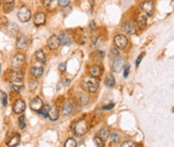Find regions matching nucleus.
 Returning <instances> with one entry per match:
<instances>
[{
  "mask_svg": "<svg viewBox=\"0 0 174 147\" xmlns=\"http://www.w3.org/2000/svg\"><path fill=\"white\" fill-rule=\"evenodd\" d=\"M47 117H50V119L53 121L57 120L59 118V110L56 105H52L51 108H49V113H47Z\"/></svg>",
  "mask_w": 174,
  "mask_h": 147,
  "instance_id": "13",
  "label": "nucleus"
},
{
  "mask_svg": "<svg viewBox=\"0 0 174 147\" xmlns=\"http://www.w3.org/2000/svg\"><path fill=\"white\" fill-rule=\"evenodd\" d=\"M0 1H1V0H0Z\"/></svg>",
  "mask_w": 174,
  "mask_h": 147,
  "instance_id": "44",
  "label": "nucleus"
},
{
  "mask_svg": "<svg viewBox=\"0 0 174 147\" xmlns=\"http://www.w3.org/2000/svg\"><path fill=\"white\" fill-rule=\"evenodd\" d=\"M43 68L42 67H38V66H34V67L30 69V74L32 75L34 78H40L43 75Z\"/></svg>",
  "mask_w": 174,
  "mask_h": 147,
  "instance_id": "17",
  "label": "nucleus"
},
{
  "mask_svg": "<svg viewBox=\"0 0 174 147\" xmlns=\"http://www.w3.org/2000/svg\"><path fill=\"white\" fill-rule=\"evenodd\" d=\"M73 130H74V132L76 133L77 135H82V134L86 133L88 130L87 121L84 120V119H80V120H77L76 123H74Z\"/></svg>",
  "mask_w": 174,
  "mask_h": 147,
  "instance_id": "4",
  "label": "nucleus"
},
{
  "mask_svg": "<svg viewBox=\"0 0 174 147\" xmlns=\"http://www.w3.org/2000/svg\"><path fill=\"white\" fill-rule=\"evenodd\" d=\"M76 141L74 140V139H68L67 141H66L64 147H76Z\"/></svg>",
  "mask_w": 174,
  "mask_h": 147,
  "instance_id": "29",
  "label": "nucleus"
},
{
  "mask_svg": "<svg viewBox=\"0 0 174 147\" xmlns=\"http://www.w3.org/2000/svg\"><path fill=\"white\" fill-rule=\"evenodd\" d=\"M19 142H21V136H19V134H14V135L9 140V142L7 143V145L9 147H15L18 145Z\"/></svg>",
  "mask_w": 174,
  "mask_h": 147,
  "instance_id": "20",
  "label": "nucleus"
},
{
  "mask_svg": "<svg viewBox=\"0 0 174 147\" xmlns=\"http://www.w3.org/2000/svg\"><path fill=\"white\" fill-rule=\"evenodd\" d=\"M17 17L23 23H27L31 18V12H30L29 8L26 6H22L17 11Z\"/></svg>",
  "mask_w": 174,
  "mask_h": 147,
  "instance_id": "3",
  "label": "nucleus"
},
{
  "mask_svg": "<svg viewBox=\"0 0 174 147\" xmlns=\"http://www.w3.org/2000/svg\"><path fill=\"white\" fill-rule=\"evenodd\" d=\"M111 55H112L113 57L116 58V57L119 56V53H118V50L116 49H112V50H111Z\"/></svg>",
  "mask_w": 174,
  "mask_h": 147,
  "instance_id": "38",
  "label": "nucleus"
},
{
  "mask_svg": "<svg viewBox=\"0 0 174 147\" xmlns=\"http://www.w3.org/2000/svg\"><path fill=\"white\" fill-rule=\"evenodd\" d=\"M59 70L61 71V72H64L66 70V63H60L59 65Z\"/></svg>",
  "mask_w": 174,
  "mask_h": 147,
  "instance_id": "41",
  "label": "nucleus"
},
{
  "mask_svg": "<svg viewBox=\"0 0 174 147\" xmlns=\"http://www.w3.org/2000/svg\"><path fill=\"white\" fill-rule=\"evenodd\" d=\"M46 22V16L43 12H38V13L34 15V23L36 26H42V25L45 24Z\"/></svg>",
  "mask_w": 174,
  "mask_h": 147,
  "instance_id": "14",
  "label": "nucleus"
},
{
  "mask_svg": "<svg viewBox=\"0 0 174 147\" xmlns=\"http://www.w3.org/2000/svg\"><path fill=\"white\" fill-rule=\"evenodd\" d=\"M26 62V56L24 54H17L11 59V66L14 69H19Z\"/></svg>",
  "mask_w": 174,
  "mask_h": 147,
  "instance_id": "6",
  "label": "nucleus"
},
{
  "mask_svg": "<svg viewBox=\"0 0 174 147\" xmlns=\"http://www.w3.org/2000/svg\"><path fill=\"white\" fill-rule=\"evenodd\" d=\"M114 44L116 45V47L120 50H125L126 47L129 44V41H128V38L124 34H117L115 35L114 38Z\"/></svg>",
  "mask_w": 174,
  "mask_h": 147,
  "instance_id": "5",
  "label": "nucleus"
},
{
  "mask_svg": "<svg viewBox=\"0 0 174 147\" xmlns=\"http://www.w3.org/2000/svg\"><path fill=\"white\" fill-rule=\"evenodd\" d=\"M114 106V103H110V105H107V106H103V110H111V108Z\"/></svg>",
  "mask_w": 174,
  "mask_h": 147,
  "instance_id": "42",
  "label": "nucleus"
},
{
  "mask_svg": "<svg viewBox=\"0 0 174 147\" xmlns=\"http://www.w3.org/2000/svg\"><path fill=\"white\" fill-rule=\"evenodd\" d=\"M47 45L51 50H57L60 45V40L59 37L57 34H53L49 38V41H47Z\"/></svg>",
  "mask_w": 174,
  "mask_h": 147,
  "instance_id": "10",
  "label": "nucleus"
},
{
  "mask_svg": "<svg viewBox=\"0 0 174 147\" xmlns=\"http://www.w3.org/2000/svg\"><path fill=\"white\" fill-rule=\"evenodd\" d=\"M72 110H73V106L70 102H66L64 106H62V114H64L65 116H69L70 114L72 113Z\"/></svg>",
  "mask_w": 174,
  "mask_h": 147,
  "instance_id": "23",
  "label": "nucleus"
},
{
  "mask_svg": "<svg viewBox=\"0 0 174 147\" xmlns=\"http://www.w3.org/2000/svg\"><path fill=\"white\" fill-rule=\"evenodd\" d=\"M8 24V19L7 17L4 16H0V28H2V27H6Z\"/></svg>",
  "mask_w": 174,
  "mask_h": 147,
  "instance_id": "35",
  "label": "nucleus"
},
{
  "mask_svg": "<svg viewBox=\"0 0 174 147\" xmlns=\"http://www.w3.org/2000/svg\"><path fill=\"white\" fill-rule=\"evenodd\" d=\"M140 9L142 10V12L145 15L152 16L154 14V11H155V4H154L153 1H144L140 4Z\"/></svg>",
  "mask_w": 174,
  "mask_h": 147,
  "instance_id": "7",
  "label": "nucleus"
},
{
  "mask_svg": "<svg viewBox=\"0 0 174 147\" xmlns=\"http://www.w3.org/2000/svg\"><path fill=\"white\" fill-rule=\"evenodd\" d=\"M123 29H124V31H125L126 34H134L135 32H137V28H135V26L130 22L124 24Z\"/></svg>",
  "mask_w": 174,
  "mask_h": 147,
  "instance_id": "18",
  "label": "nucleus"
},
{
  "mask_svg": "<svg viewBox=\"0 0 174 147\" xmlns=\"http://www.w3.org/2000/svg\"><path fill=\"white\" fill-rule=\"evenodd\" d=\"M120 147H137V144L132 141H126L120 145Z\"/></svg>",
  "mask_w": 174,
  "mask_h": 147,
  "instance_id": "32",
  "label": "nucleus"
},
{
  "mask_svg": "<svg viewBox=\"0 0 174 147\" xmlns=\"http://www.w3.org/2000/svg\"><path fill=\"white\" fill-rule=\"evenodd\" d=\"M111 139H112V141L114 142V143H117V142L119 141V136H118V134H116V133H113L112 135H111Z\"/></svg>",
  "mask_w": 174,
  "mask_h": 147,
  "instance_id": "36",
  "label": "nucleus"
},
{
  "mask_svg": "<svg viewBox=\"0 0 174 147\" xmlns=\"http://www.w3.org/2000/svg\"><path fill=\"white\" fill-rule=\"evenodd\" d=\"M17 31H18V26H17V24H15V23H11V24L8 26V32L11 35L16 34Z\"/></svg>",
  "mask_w": 174,
  "mask_h": 147,
  "instance_id": "25",
  "label": "nucleus"
},
{
  "mask_svg": "<svg viewBox=\"0 0 174 147\" xmlns=\"http://www.w3.org/2000/svg\"><path fill=\"white\" fill-rule=\"evenodd\" d=\"M146 1H153V0H146Z\"/></svg>",
  "mask_w": 174,
  "mask_h": 147,
  "instance_id": "43",
  "label": "nucleus"
},
{
  "mask_svg": "<svg viewBox=\"0 0 174 147\" xmlns=\"http://www.w3.org/2000/svg\"><path fill=\"white\" fill-rule=\"evenodd\" d=\"M82 86L84 87V89H86L88 91V92L95 93L96 91L99 89V81L92 76L85 77L82 83Z\"/></svg>",
  "mask_w": 174,
  "mask_h": 147,
  "instance_id": "2",
  "label": "nucleus"
},
{
  "mask_svg": "<svg viewBox=\"0 0 174 147\" xmlns=\"http://www.w3.org/2000/svg\"><path fill=\"white\" fill-rule=\"evenodd\" d=\"M129 70H130V66L127 65L125 67V71H124V77H125V78L128 76V74H129Z\"/></svg>",
  "mask_w": 174,
  "mask_h": 147,
  "instance_id": "37",
  "label": "nucleus"
},
{
  "mask_svg": "<svg viewBox=\"0 0 174 147\" xmlns=\"http://www.w3.org/2000/svg\"><path fill=\"white\" fill-rule=\"evenodd\" d=\"M137 23H138L139 27L144 28V27L146 26V24H147V17H146V15L145 14H139L137 17Z\"/></svg>",
  "mask_w": 174,
  "mask_h": 147,
  "instance_id": "22",
  "label": "nucleus"
},
{
  "mask_svg": "<svg viewBox=\"0 0 174 147\" xmlns=\"http://www.w3.org/2000/svg\"><path fill=\"white\" fill-rule=\"evenodd\" d=\"M18 126H19V129H22V130H24L25 127H26V118H25L24 115H22L21 117L18 119Z\"/></svg>",
  "mask_w": 174,
  "mask_h": 147,
  "instance_id": "30",
  "label": "nucleus"
},
{
  "mask_svg": "<svg viewBox=\"0 0 174 147\" xmlns=\"http://www.w3.org/2000/svg\"><path fill=\"white\" fill-rule=\"evenodd\" d=\"M26 108V104H25V101L22 99H17L13 104V112L15 114H22Z\"/></svg>",
  "mask_w": 174,
  "mask_h": 147,
  "instance_id": "9",
  "label": "nucleus"
},
{
  "mask_svg": "<svg viewBox=\"0 0 174 147\" xmlns=\"http://www.w3.org/2000/svg\"><path fill=\"white\" fill-rule=\"evenodd\" d=\"M34 57H36L37 61H39V62H44L45 59H46V57H45V54L43 53V50H37L36 54H34Z\"/></svg>",
  "mask_w": 174,
  "mask_h": 147,
  "instance_id": "26",
  "label": "nucleus"
},
{
  "mask_svg": "<svg viewBox=\"0 0 174 147\" xmlns=\"http://www.w3.org/2000/svg\"><path fill=\"white\" fill-rule=\"evenodd\" d=\"M89 73H90V75H92V77H95V78L100 77L101 76V74H102V69H101L100 66L94 65V66H92V67L89 68Z\"/></svg>",
  "mask_w": 174,
  "mask_h": 147,
  "instance_id": "16",
  "label": "nucleus"
},
{
  "mask_svg": "<svg viewBox=\"0 0 174 147\" xmlns=\"http://www.w3.org/2000/svg\"><path fill=\"white\" fill-rule=\"evenodd\" d=\"M43 6L49 10H54L57 6V0H44Z\"/></svg>",
  "mask_w": 174,
  "mask_h": 147,
  "instance_id": "24",
  "label": "nucleus"
},
{
  "mask_svg": "<svg viewBox=\"0 0 174 147\" xmlns=\"http://www.w3.org/2000/svg\"><path fill=\"white\" fill-rule=\"evenodd\" d=\"M41 113H42V115H43L44 117H47V113H49V108H42V110H41Z\"/></svg>",
  "mask_w": 174,
  "mask_h": 147,
  "instance_id": "39",
  "label": "nucleus"
},
{
  "mask_svg": "<svg viewBox=\"0 0 174 147\" xmlns=\"http://www.w3.org/2000/svg\"><path fill=\"white\" fill-rule=\"evenodd\" d=\"M104 84L109 88H113L115 86V78L112 73H108L107 74V76L104 78Z\"/></svg>",
  "mask_w": 174,
  "mask_h": 147,
  "instance_id": "19",
  "label": "nucleus"
},
{
  "mask_svg": "<svg viewBox=\"0 0 174 147\" xmlns=\"http://www.w3.org/2000/svg\"><path fill=\"white\" fill-rule=\"evenodd\" d=\"M59 37V40H60V44H64V45H70L72 43V39L71 37H70L69 34H61L60 35H58Z\"/></svg>",
  "mask_w": 174,
  "mask_h": 147,
  "instance_id": "21",
  "label": "nucleus"
},
{
  "mask_svg": "<svg viewBox=\"0 0 174 147\" xmlns=\"http://www.w3.org/2000/svg\"><path fill=\"white\" fill-rule=\"evenodd\" d=\"M144 56H145V54H144V53H142V54H141L140 56L138 57V59H137V62H135V65H137V66H139V65H140L141 60H142V58L144 57Z\"/></svg>",
  "mask_w": 174,
  "mask_h": 147,
  "instance_id": "40",
  "label": "nucleus"
},
{
  "mask_svg": "<svg viewBox=\"0 0 174 147\" xmlns=\"http://www.w3.org/2000/svg\"><path fill=\"white\" fill-rule=\"evenodd\" d=\"M125 59H124L123 57H116L114 59V61L112 63V70L114 71V72H120V71L123 70V68L125 67Z\"/></svg>",
  "mask_w": 174,
  "mask_h": 147,
  "instance_id": "8",
  "label": "nucleus"
},
{
  "mask_svg": "<svg viewBox=\"0 0 174 147\" xmlns=\"http://www.w3.org/2000/svg\"><path fill=\"white\" fill-rule=\"evenodd\" d=\"M23 72L18 69H13L9 72V81L10 85H11V89L19 92L24 88V84H23Z\"/></svg>",
  "mask_w": 174,
  "mask_h": 147,
  "instance_id": "1",
  "label": "nucleus"
},
{
  "mask_svg": "<svg viewBox=\"0 0 174 147\" xmlns=\"http://www.w3.org/2000/svg\"><path fill=\"white\" fill-rule=\"evenodd\" d=\"M57 3L59 7L61 8H66L70 4V0H57Z\"/></svg>",
  "mask_w": 174,
  "mask_h": 147,
  "instance_id": "34",
  "label": "nucleus"
},
{
  "mask_svg": "<svg viewBox=\"0 0 174 147\" xmlns=\"http://www.w3.org/2000/svg\"><path fill=\"white\" fill-rule=\"evenodd\" d=\"M0 95H1V104H2V106H7V104H8V96H7V93L4 92V91H1V92H0Z\"/></svg>",
  "mask_w": 174,
  "mask_h": 147,
  "instance_id": "31",
  "label": "nucleus"
},
{
  "mask_svg": "<svg viewBox=\"0 0 174 147\" xmlns=\"http://www.w3.org/2000/svg\"><path fill=\"white\" fill-rule=\"evenodd\" d=\"M80 103L82 105H87L88 103H89V98H88V96L85 95V93H82V95L80 96Z\"/></svg>",
  "mask_w": 174,
  "mask_h": 147,
  "instance_id": "28",
  "label": "nucleus"
},
{
  "mask_svg": "<svg viewBox=\"0 0 174 147\" xmlns=\"http://www.w3.org/2000/svg\"><path fill=\"white\" fill-rule=\"evenodd\" d=\"M28 38L26 37V35L22 34V35H18V38H17L16 40V49L18 50H25L27 49V46H28Z\"/></svg>",
  "mask_w": 174,
  "mask_h": 147,
  "instance_id": "11",
  "label": "nucleus"
},
{
  "mask_svg": "<svg viewBox=\"0 0 174 147\" xmlns=\"http://www.w3.org/2000/svg\"><path fill=\"white\" fill-rule=\"evenodd\" d=\"M109 136H110V131L108 130L107 128H103L102 130H100L99 138L101 139L103 142L107 141V140H109Z\"/></svg>",
  "mask_w": 174,
  "mask_h": 147,
  "instance_id": "27",
  "label": "nucleus"
},
{
  "mask_svg": "<svg viewBox=\"0 0 174 147\" xmlns=\"http://www.w3.org/2000/svg\"><path fill=\"white\" fill-rule=\"evenodd\" d=\"M94 141H95V144L97 147H104V142H103L99 136H96Z\"/></svg>",
  "mask_w": 174,
  "mask_h": 147,
  "instance_id": "33",
  "label": "nucleus"
},
{
  "mask_svg": "<svg viewBox=\"0 0 174 147\" xmlns=\"http://www.w3.org/2000/svg\"><path fill=\"white\" fill-rule=\"evenodd\" d=\"M43 101L40 98H34V100L30 102V108L34 112H40L43 108Z\"/></svg>",
  "mask_w": 174,
  "mask_h": 147,
  "instance_id": "12",
  "label": "nucleus"
},
{
  "mask_svg": "<svg viewBox=\"0 0 174 147\" xmlns=\"http://www.w3.org/2000/svg\"><path fill=\"white\" fill-rule=\"evenodd\" d=\"M15 7L14 0H3L2 2V9H3L4 13H10Z\"/></svg>",
  "mask_w": 174,
  "mask_h": 147,
  "instance_id": "15",
  "label": "nucleus"
}]
</instances>
